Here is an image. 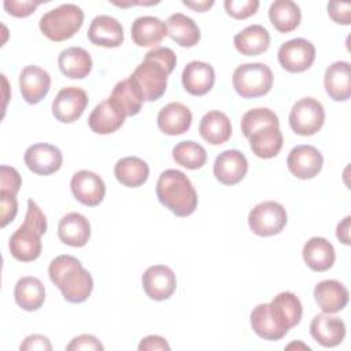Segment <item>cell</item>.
<instances>
[{"label": "cell", "mask_w": 351, "mask_h": 351, "mask_svg": "<svg viewBox=\"0 0 351 351\" xmlns=\"http://www.w3.org/2000/svg\"><path fill=\"white\" fill-rule=\"evenodd\" d=\"M176 63V53L166 47H155L145 53L144 60L130 75L144 101H155L163 96L167 77L174 70Z\"/></svg>", "instance_id": "6da1fadb"}, {"label": "cell", "mask_w": 351, "mask_h": 351, "mask_svg": "<svg viewBox=\"0 0 351 351\" xmlns=\"http://www.w3.org/2000/svg\"><path fill=\"white\" fill-rule=\"evenodd\" d=\"M48 274L69 303H82L92 293L93 278L73 255H59L52 259Z\"/></svg>", "instance_id": "7a4b0ae2"}, {"label": "cell", "mask_w": 351, "mask_h": 351, "mask_svg": "<svg viewBox=\"0 0 351 351\" xmlns=\"http://www.w3.org/2000/svg\"><path fill=\"white\" fill-rule=\"evenodd\" d=\"M47 232V218L33 199L27 200L23 223L11 234L8 248L19 262L36 261L43 250L41 236Z\"/></svg>", "instance_id": "3957f363"}, {"label": "cell", "mask_w": 351, "mask_h": 351, "mask_svg": "<svg viewBox=\"0 0 351 351\" xmlns=\"http://www.w3.org/2000/svg\"><path fill=\"white\" fill-rule=\"evenodd\" d=\"M159 202L177 217H188L197 207V193L189 178L180 170H165L156 182Z\"/></svg>", "instance_id": "277c9868"}, {"label": "cell", "mask_w": 351, "mask_h": 351, "mask_svg": "<svg viewBox=\"0 0 351 351\" xmlns=\"http://www.w3.org/2000/svg\"><path fill=\"white\" fill-rule=\"evenodd\" d=\"M84 23V11L75 4H62L40 18V30L51 41L71 38Z\"/></svg>", "instance_id": "5b68a950"}, {"label": "cell", "mask_w": 351, "mask_h": 351, "mask_svg": "<svg viewBox=\"0 0 351 351\" xmlns=\"http://www.w3.org/2000/svg\"><path fill=\"white\" fill-rule=\"evenodd\" d=\"M232 84L237 95L244 99L265 96L273 86V73L265 63H244L236 67Z\"/></svg>", "instance_id": "8992f818"}, {"label": "cell", "mask_w": 351, "mask_h": 351, "mask_svg": "<svg viewBox=\"0 0 351 351\" xmlns=\"http://www.w3.org/2000/svg\"><path fill=\"white\" fill-rule=\"evenodd\" d=\"M287 211L278 202L267 200L256 204L248 214L250 229L262 237L280 233L287 225Z\"/></svg>", "instance_id": "52a82bcc"}, {"label": "cell", "mask_w": 351, "mask_h": 351, "mask_svg": "<svg viewBox=\"0 0 351 351\" xmlns=\"http://www.w3.org/2000/svg\"><path fill=\"white\" fill-rule=\"evenodd\" d=\"M325 122V110L314 97L298 100L289 112V126L299 136L315 134Z\"/></svg>", "instance_id": "ba28073f"}, {"label": "cell", "mask_w": 351, "mask_h": 351, "mask_svg": "<svg viewBox=\"0 0 351 351\" xmlns=\"http://www.w3.org/2000/svg\"><path fill=\"white\" fill-rule=\"evenodd\" d=\"M278 62L289 73H302L315 60V47L306 38H292L278 48Z\"/></svg>", "instance_id": "9c48e42d"}, {"label": "cell", "mask_w": 351, "mask_h": 351, "mask_svg": "<svg viewBox=\"0 0 351 351\" xmlns=\"http://www.w3.org/2000/svg\"><path fill=\"white\" fill-rule=\"evenodd\" d=\"M88 106V95L78 86L62 88L52 101L53 117L63 122H75Z\"/></svg>", "instance_id": "30bf717a"}, {"label": "cell", "mask_w": 351, "mask_h": 351, "mask_svg": "<svg viewBox=\"0 0 351 351\" xmlns=\"http://www.w3.org/2000/svg\"><path fill=\"white\" fill-rule=\"evenodd\" d=\"M25 165L38 176H49L56 173L63 163L60 149L52 144L37 143L25 151Z\"/></svg>", "instance_id": "8fae6325"}, {"label": "cell", "mask_w": 351, "mask_h": 351, "mask_svg": "<svg viewBox=\"0 0 351 351\" xmlns=\"http://www.w3.org/2000/svg\"><path fill=\"white\" fill-rule=\"evenodd\" d=\"M141 282L147 296L156 302L169 299L177 288L174 271L165 265L149 266L144 271Z\"/></svg>", "instance_id": "7c38bea8"}, {"label": "cell", "mask_w": 351, "mask_h": 351, "mask_svg": "<svg viewBox=\"0 0 351 351\" xmlns=\"http://www.w3.org/2000/svg\"><path fill=\"white\" fill-rule=\"evenodd\" d=\"M70 188L74 197L88 206H99L106 196V185L100 176L89 170H80L74 173L70 181Z\"/></svg>", "instance_id": "4fadbf2b"}, {"label": "cell", "mask_w": 351, "mask_h": 351, "mask_svg": "<svg viewBox=\"0 0 351 351\" xmlns=\"http://www.w3.org/2000/svg\"><path fill=\"white\" fill-rule=\"evenodd\" d=\"M322 154L313 145H298L291 149L287 158L288 170L300 180L314 178L322 169Z\"/></svg>", "instance_id": "5bb4252c"}, {"label": "cell", "mask_w": 351, "mask_h": 351, "mask_svg": "<svg viewBox=\"0 0 351 351\" xmlns=\"http://www.w3.org/2000/svg\"><path fill=\"white\" fill-rule=\"evenodd\" d=\"M267 304L274 322L285 333H288V330L296 326L302 319V303L293 292H280Z\"/></svg>", "instance_id": "9a60e30c"}, {"label": "cell", "mask_w": 351, "mask_h": 351, "mask_svg": "<svg viewBox=\"0 0 351 351\" xmlns=\"http://www.w3.org/2000/svg\"><path fill=\"white\" fill-rule=\"evenodd\" d=\"M248 160L243 152L237 149H226L221 152L214 162V176L223 185L239 184L247 174Z\"/></svg>", "instance_id": "2e32d148"}, {"label": "cell", "mask_w": 351, "mask_h": 351, "mask_svg": "<svg viewBox=\"0 0 351 351\" xmlns=\"http://www.w3.org/2000/svg\"><path fill=\"white\" fill-rule=\"evenodd\" d=\"M19 88L22 97L29 104L40 103L49 92L51 77L44 69L29 64L19 74Z\"/></svg>", "instance_id": "e0dca14e"}, {"label": "cell", "mask_w": 351, "mask_h": 351, "mask_svg": "<svg viewBox=\"0 0 351 351\" xmlns=\"http://www.w3.org/2000/svg\"><path fill=\"white\" fill-rule=\"evenodd\" d=\"M125 118L126 115L123 111L112 101L111 97H107L92 110L88 118V125L92 132L97 134H110L123 125Z\"/></svg>", "instance_id": "ac0fdd59"}, {"label": "cell", "mask_w": 351, "mask_h": 351, "mask_svg": "<svg viewBox=\"0 0 351 351\" xmlns=\"http://www.w3.org/2000/svg\"><path fill=\"white\" fill-rule=\"evenodd\" d=\"M182 86L193 96H203L211 90L215 82V71L210 63L192 60L182 70Z\"/></svg>", "instance_id": "d6986e66"}, {"label": "cell", "mask_w": 351, "mask_h": 351, "mask_svg": "<svg viewBox=\"0 0 351 351\" xmlns=\"http://www.w3.org/2000/svg\"><path fill=\"white\" fill-rule=\"evenodd\" d=\"M88 38L95 45L117 48L123 43V29L118 19L110 15H97L90 22Z\"/></svg>", "instance_id": "ffe728a7"}, {"label": "cell", "mask_w": 351, "mask_h": 351, "mask_svg": "<svg viewBox=\"0 0 351 351\" xmlns=\"http://www.w3.org/2000/svg\"><path fill=\"white\" fill-rule=\"evenodd\" d=\"M310 333L322 347H336L346 337V324L330 314H318L310 324Z\"/></svg>", "instance_id": "44dd1931"}, {"label": "cell", "mask_w": 351, "mask_h": 351, "mask_svg": "<svg viewBox=\"0 0 351 351\" xmlns=\"http://www.w3.org/2000/svg\"><path fill=\"white\" fill-rule=\"evenodd\" d=\"M314 299L324 313L335 314L347 306L350 293L340 281L324 280L315 285Z\"/></svg>", "instance_id": "7402d4cb"}, {"label": "cell", "mask_w": 351, "mask_h": 351, "mask_svg": "<svg viewBox=\"0 0 351 351\" xmlns=\"http://www.w3.org/2000/svg\"><path fill=\"white\" fill-rule=\"evenodd\" d=\"M325 90L335 101H346L351 97V66L339 60L332 63L324 75Z\"/></svg>", "instance_id": "603a6c76"}, {"label": "cell", "mask_w": 351, "mask_h": 351, "mask_svg": "<svg viewBox=\"0 0 351 351\" xmlns=\"http://www.w3.org/2000/svg\"><path fill=\"white\" fill-rule=\"evenodd\" d=\"M156 121L162 133L167 136H178L191 128L192 112L182 103L173 101L159 111Z\"/></svg>", "instance_id": "cb8c5ba5"}, {"label": "cell", "mask_w": 351, "mask_h": 351, "mask_svg": "<svg viewBox=\"0 0 351 351\" xmlns=\"http://www.w3.org/2000/svg\"><path fill=\"white\" fill-rule=\"evenodd\" d=\"M130 34L136 45L155 48L167 36V26L156 16L144 15L134 19Z\"/></svg>", "instance_id": "d4e9b609"}, {"label": "cell", "mask_w": 351, "mask_h": 351, "mask_svg": "<svg viewBox=\"0 0 351 351\" xmlns=\"http://www.w3.org/2000/svg\"><path fill=\"white\" fill-rule=\"evenodd\" d=\"M58 236L63 244L84 247L90 237V223L82 214L69 213L59 221Z\"/></svg>", "instance_id": "484cf974"}, {"label": "cell", "mask_w": 351, "mask_h": 351, "mask_svg": "<svg viewBox=\"0 0 351 351\" xmlns=\"http://www.w3.org/2000/svg\"><path fill=\"white\" fill-rule=\"evenodd\" d=\"M248 140L252 152L262 159L277 156L284 143L280 125H265L254 130L248 136Z\"/></svg>", "instance_id": "4316f807"}, {"label": "cell", "mask_w": 351, "mask_h": 351, "mask_svg": "<svg viewBox=\"0 0 351 351\" xmlns=\"http://www.w3.org/2000/svg\"><path fill=\"white\" fill-rule=\"evenodd\" d=\"M199 133L211 145L226 143L232 134V125L229 117L218 110L208 111L203 115L199 123Z\"/></svg>", "instance_id": "83f0119b"}, {"label": "cell", "mask_w": 351, "mask_h": 351, "mask_svg": "<svg viewBox=\"0 0 351 351\" xmlns=\"http://www.w3.org/2000/svg\"><path fill=\"white\" fill-rule=\"evenodd\" d=\"M233 44L241 55L256 56L270 47V34L262 25H250L234 36Z\"/></svg>", "instance_id": "f1b7e54d"}, {"label": "cell", "mask_w": 351, "mask_h": 351, "mask_svg": "<svg viewBox=\"0 0 351 351\" xmlns=\"http://www.w3.org/2000/svg\"><path fill=\"white\" fill-rule=\"evenodd\" d=\"M58 64L63 75L74 80H82L92 70V58L81 47H70L59 53Z\"/></svg>", "instance_id": "f546056e"}, {"label": "cell", "mask_w": 351, "mask_h": 351, "mask_svg": "<svg viewBox=\"0 0 351 351\" xmlns=\"http://www.w3.org/2000/svg\"><path fill=\"white\" fill-rule=\"evenodd\" d=\"M303 259L311 270L326 271L335 263V248L324 237H311L303 245Z\"/></svg>", "instance_id": "4dcf8cb0"}, {"label": "cell", "mask_w": 351, "mask_h": 351, "mask_svg": "<svg viewBox=\"0 0 351 351\" xmlns=\"http://www.w3.org/2000/svg\"><path fill=\"white\" fill-rule=\"evenodd\" d=\"M14 298L21 308L26 311H36L45 300L44 284L37 277H22L15 284Z\"/></svg>", "instance_id": "1f68e13d"}, {"label": "cell", "mask_w": 351, "mask_h": 351, "mask_svg": "<svg viewBox=\"0 0 351 351\" xmlns=\"http://www.w3.org/2000/svg\"><path fill=\"white\" fill-rule=\"evenodd\" d=\"M166 26L167 36L181 47H195L200 40V30L196 22L181 12L170 15L166 21Z\"/></svg>", "instance_id": "d6a6232c"}, {"label": "cell", "mask_w": 351, "mask_h": 351, "mask_svg": "<svg viewBox=\"0 0 351 351\" xmlns=\"http://www.w3.org/2000/svg\"><path fill=\"white\" fill-rule=\"evenodd\" d=\"M115 178L125 186L137 188L145 184L149 176V167L147 162L137 156H125L115 163Z\"/></svg>", "instance_id": "836d02e7"}, {"label": "cell", "mask_w": 351, "mask_h": 351, "mask_svg": "<svg viewBox=\"0 0 351 351\" xmlns=\"http://www.w3.org/2000/svg\"><path fill=\"white\" fill-rule=\"evenodd\" d=\"M269 19L280 33L293 32L302 19L299 5L291 0H276L270 4Z\"/></svg>", "instance_id": "e575fe53"}, {"label": "cell", "mask_w": 351, "mask_h": 351, "mask_svg": "<svg viewBox=\"0 0 351 351\" xmlns=\"http://www.w3.org/2000/svg\"><path fill=\"white\" fill-rule=\"evenodd\" d=\"M110 97L123 111L126 117H133L138 114L144 103L143 96L140 95L130 77L117 82Z\"/></svg>", "instance_id": "d590c367"}, {"label": "cell", "mask_w": 351, "mask_h": 351, "mask_svg": "<svg viewBox=\"0 0 351 351\" xmlns=\"http://www.w3.org/2000/svg\"><path fill=\"white\" fill-rule=\"evenodd\" d=\"M250 322H251L252 330L259 337H262L265 340H280L287 335L274 322V319H273V317L269 311V304L267 303H261L252 310L251 317H250Z\"/></svg>", "instance_id": "8d00e7d4"}, {"label": "cell", "mask_w": 351, "mask_h": 351, "mask_svg": "<svg viewBox=\"0 0 351 351\" xmlns=\"http://www.w3.org/2000/svg\"><path fill=\"white\" fill-rule=\"evenodd\" d=\"M173 159L182 167L196 170L204 166L207 160V152L203 145L192 140H186L178 143L173 148Z\"/></svg>", "instance_id": "74e56055"}, {"label": "cell", "mask_w": 351, "mask_h": 351, "mask_svg": "<svg viewBox=\"0 0 351 351\" xmlns=\"http://www.w3.org/2000/svg\"><path fill=\"white\" fill-rule=\"evenodd\" d=\"M265 125H280L278 117L270 108H252L241 117V132L247 138L254 130Z\"/></svg>", "instance_id": "f35d334b"}, {"label": "cell", "mask_w": 351, "mask_h": 351, "mask_svg": "<svg viewBox=\"0 0 351 351\" xmlns=\"http://www.w3.org/2000/svg\"><path fill=\"white\" fill-rule=\"evenodd\" d=\"M226 14L234 19H245L254 15L259 8L258 0H225Z\"/></svg>", "instance_id": "ab89813d"}, {"label": "cell", "mask_w": 351, "mask_h": 351, "mask_svg": "<svg viewBox=\"0 0 351 351\" xmlns=\"http://www.w3.org/2000/svg\"><path fill=\"white\" fill-rule=\"evenodd\" d=\"M16 195L0 191V226L5 228L10 222L14 221L18 213V202Z\"/></svg>", "instance_id": "60d3db41"}, {"label": "cell", "mask_w": 351, "mask_h": 351, "mask_svg": "<svg viewBox=\"0 0 351 351\" xmlns=\"http://www.w3.org/2000/svg\"><path fill=\"white\" fill-rule=\"evenodd\" d=\"M22 185V180L16 169L3 165L0 167V191L16 195Z\"/></svg>", "instance_id": "b9f144b4"}, {"label": "cell", "mask_w": 351, "mask_h": 351, "mask_svg": "<svg viewBox=\"0 0 351 351\" xmlns=\"http://www.w3.org/2000/svg\"><path fill=\"white\" fill-rule=\"evenodd\" d=\"M43 1H32V0H5L4 8L5 11L16 18H26L34 12V10L41 4Z\"/></svg>", "instance_id": "7bdbcfd3"}, {"label": "cell", "mask_w": 351, "mask_h": 351, "mask_svg": "<svg viewBox=\"0 0 351 351\" xmlns=\"http://www.w3.org/2000/svg\"><path fill=\"white\" fill-rule=\"evenodd\" d=\"M67 351H80V350H89V351H103V344L93 336V335H80L74 337L67 346Z\"/></svg>", "instance_id": "ee69618b"}, {"label": "cell", "mask_w": 351, "mask_h": 351, "mask_svg": "<svg viewBox=\"0 0 351 351\" xmlns=\"http://www.w3.org/2000/svg\"><path fill=\"white\" fill-rule=\"evenodd\" d=\"M329 16L339 25H350L351 23V4L330 1L328 4Z\"/></svg>", "instance_id": "f6af8a7d"}, {"label": "cell", "mask_w": 351, "mask_h": 351, "mask_svg": "<svg viewBox=\"0 0 351 351\" xmlns=\"http://www.w3.org/2000/svg\"><path fill=\"white\" fill-rule=\"evenodd\" d=\"M21 351H51L52 350V344L48 340V337L43 336V335H30L27 336L19 346Z\"/></svg>", "instance_id": "bcb514c9"}, {"label": "cell", "mask_w": 351, "mask_h": 351, "mask_svg": "<svg viewBox=\"0 0 351 351\" xmlns=\"http://www.w3.org/2000/svg\"><path fill=\"white\" fill-rule=\"evenodd\" d=\"M151 350H170L166 339L156 335H149L141 339L138 344V351H151Z\"/></svg>", "instance_id": "7dc6e473"}, {"label": "cell", "mask_w": 351, "mask_h": 351, "mask_svg": "<svg viewBox=\"0 0 351 351\" xmlns=\"http://www.w3.org/2000/svg\"><path fill=\"white\" fill-rule=\"evenodd\" d=\"M350 223H351V217L347 215L341 222H339L336 228V237L346 245H350Z\"/></svg>", "instance_id": "c3c4849f"}, {"label": "cell", "mask_w": 351, "mask_h": 351, "mask_svg": "<svg viewBox=\"0 0 351 351\" xmlns=\"http://www.w3.org/2000/svg\"><path fill=\"white\" fill-rule=\"evenodd\" d=\"M182 4L186 5V7H189V8H192V10H195V11L204 12V11H207L210 7L214 5V1L210 0V1H197V3H196V1H186V0H184Z\"/></svg>", "instance_id": "681fc988"}]
</instances>
